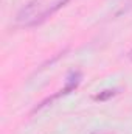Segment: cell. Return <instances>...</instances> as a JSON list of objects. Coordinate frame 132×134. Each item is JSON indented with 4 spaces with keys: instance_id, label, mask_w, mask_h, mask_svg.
I'll return each mask as SVG.
<instances>
[{
    "instance_id": "cell-1",
    "label": "cell",
    "mask_w": 132,
    "mask_h": 134,
    "mask_svg": "<svg viewBox=\"0 0 132 134\" xmlns=\"http://www.w3.org/2000/svg\"><path fill=\"white\" fill-rule=\"evenodd\" d=\"M42 3H44V0H31V2H28V3L19 11L17 20H19V22H28L30 19H34L36 14H37V11L44 6Z\"/></svg>"
},
{
    "instance_id": "cell-4",
    "label": "cell",
    "mask_w": 132,
    "mask_h": 134,
    "mask_svg": "<svg viewBox=\"0 0 132 134\" xmlns=\"http://www.w3.org/2000/svg\"><path fill=\"white\" fill-rule=\"evenodd\" d=\"M129 59H132V50L129 52Z\"/></svg>"
},
{
    "instance_id": "cell-2",
    "label": "cell",
    "mask_w": 132,
    "mask_h": 134,
    "mask_svg": "<svg viewBox=\"0 0 132 134\" xmlns=\"http://www.w3.org/2000/svg\"><path fill=\"white\" fill-rule=\"evenodd\" d=\"M68 2H70V0H58V2H56V3H55L53 6H50V8H48V9H47L45 13H42V14L39 16V19H37V20H34L33 24H31V25H37V24H40V22H44V20H45V19H47L48 16H51V14H55V13H56V11H58L59 8H62V6H64L65 3H68Z\"/></svg>"
},
{
    "instance_id": "cell-3",
    "label": "cell",
    "mask_w": 132,
    "mask_h": 134,
    "mask_svg": "<svg viewBox=\"0 0 132 134\" xmlns=\"http://www.w3.org/2000/svg\"><path fill=\"white\" fill-rule=\"evenodd\" d=\"M112 95H115V91H104V94H99L95 98H97V100H106V98H109V97H112Z\"/></svg>"
}]
</instances>
